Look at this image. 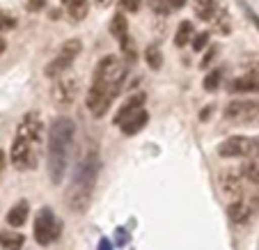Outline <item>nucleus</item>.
I'll use <instances>...</instances> for the list:
<instances>
[{
    "label": "nucleus",
    "instance_id": "4",
    "mask_svg": "<svg viewBox=\"0 0 259 250\" xmlns=\"http://www.w3.org/2000/svg\"><path fill=\"white\" fill-rule=\"evenodd\" d=\"M73 136H76V124L69 117L53 119L49 129V177L53 184H62L69 168L73 147Z\"/></svg>",
    "mask_w": 259,
    "mask_h": 250
},
{
    "label": "nucleus",
    "instance_id": "13",
    "mask_svg": "<svg viewBox=\"0 0 259 250\" xmlns=\"http://www.w3.org/2000/svg\"><path fill=\"white\" fill-rule=\"evenodd\" d=\"M28 216H30V204H28V200H19L10 211H7V218H5V221H7V225L16 230V227L25 225Z\"/></svg>",
    "mask_w": 259,
    "mask_h": 250
},
{
    "label": "nucleus",
    "instance_id": "21",
    "mask_svg": "<svg viewBox=\"0 0 259 250\" xmlns=\"http://www.w3.org/2000/svg\"><path fill=\"white\" fill-rule=\"evenodd\" d=\"M195 39V28H193V23L191 21H181L179 23V28H177V34H175V44L179 46H186L188 41H193Z\"/></svg>",
    "mask_w": 259,
    "mask_h": 250
},
{
    "label": "nucleus",
    "instance_id": "3",
    "mask_svg": "<svg viewBox=\"0 0 259 250\" xmlns=\"http://www.w3.org/2000/svg\"><path fill=\"white\" fill-rule=\"evenodd\" d=\"M99 170H101V158L97 152H88L78 161V165L71 175V182H69V188L64 193V204L71 214H85L88 211L99 179Z\"/></svg>",
    "mask_w": 259,
    "mask_h": 250
},
{
    "label": "nucleus",
    "instance_id": "8",
    "mask_svg": "<svg viewBox=\"0 0 259 250\" xmlns=\"http://www.w3.org/2000/svg\"><path fill=\"white\" fill-rule=\"evenodd\" d=\"M218 154L223 158H248L257 156V138L248 136H232L225 142H220Z\"/></svg>",
    "mask_w": 259,
    "mask_h": 250
},
{
    "label": "nucleus",
    "instance_id": "35",
    "mask_svg": "<svg viewBox=\"0 0 259 250\" xmlns=\"http://www.w3.org/2000/svg\"><path fill=\"white\" fill-rule=\"evenodd\" d=\"M257 156H259V138H257Z\"/></svg>",
    "mask_w": 259,
    "mask_h": 250
},
{
    "label": "nucleus",
    "instance_id": "33",
    "mask_svg": "<svg viewBox=\"0 0 259 250\" xmlns=\"http://www.w3.org/2000/svg\"><path fill=\"white\" fill-rule=\"evenodd\" d=\"M94 3H97L99 7H108V5H110V3H113V0H94Z\"/></svg>",
    "mask_w": 259,
    "mask_h": 250
},
{
    "label": "nucleus",
    "instance_id": "10",
    "mask_svg": "<svg viewBox=\"0 0 259 250\" xmlns=\"http://www.w3.org/2000/svg\"><path fill=\"white\" fill-rule=\"evenodd\" d=\"M220 186H223V193H225L227 197H232V202L236 200H243V177H241V172H223L220 175Z\"/></svg>",
    "mask_w": 259,
    "mask_h": 250
},
{
    "label": "nucleus",
    "instance_id": "34",
    "mask_svg": "<svg viewBox=\"0 0 259 250\" xmlns=\"http://www.w3.org/2000/svg\"><path fill=\"white\" fill-rule=\"evenodd\" d=\"M5 53V41H3V37H0V55Z\"/></svg>",
    "mask_w": 259,
    "mask_h": 250
},
{
    "label": "nucleus",
    "instance_id": "26",
    "mask_svg": "<svg viewBox=\"0 0 259 250\" xmlns=\"http://www.w3.org/2000/svg\"><path fill=\"white\" fill-rule=\"evenodd\" d=\"M213 23H215V28H218L223 34H227V32L232 30V25H230V14H227V10H223V7H220L218 14L213 16Z\"/></svg>",
    "mask_w": 259,
    "mask_h": 250
},
{
    "label": "nucleus",
    "instance_id": "23",
    "mask_svg": "<svg viewBox=\"0 0 259 250\" xmlns=\"http://www.w3.org/2000/svg\"><path fill=\"white\" fill-rule=\"evenodd\" d=\"M145 60H147V64H149V67H152V69H161V64H163L161 49H158L156 44L147 46V51H145Z\"/></svg>",
    "mask_w": 259,
    "mask_h": 250
},
{
    "label": "nucleus",
    "instance_id": "14",
    "mask_svg": "<svg viewBox=\"0 0 259 250\" xmlns=\"http://www.w3.org/2000/svg\"><path fill=\"white\" fill-rule=\"evenodd\" d=\"M62 7L67 12V16L73 21V23H78L88 16L90 12V0H62Z\"/></svg>",
    "mask_w": 259,
    "mask_h": 250
},
{
    "label": "nucleus",
    "instance_id": "1",
    "mask_svg": "<svg viewBox=\"0 0 259 250\" xmlns=\"http://www.w3.org/2000/svg\"><path fill=\"white\" fill-rule=\"evenodd\" d=\"M124 78H126L124 58L103 55L99 60L92 74V85L88 90V99H85V106L92 113V117L101 119L110 110V106H113V101L117 99L119 90L124 85Z\"/></svg>",
    "mask_w": 259,
    "mask_h": 250
},
{
    "label": "nucleus",
    "instance_id": "31",
    "mask_svg": "<svg viewBox=\"0 0 259 250\" xmlns=\"http://www.w3.org/2000/svg\"><path fill=\"white\" fill-rule=\"evenodd\" d=\"M46 3L49 0H25V7H28V12H39L46 7Z\"/></svg>",
    "mask_w": 259,
    "mask_h": 250
},
{
    "label": "nucleus",
    "instance_id": "2",
    "mask_svg": "<svg viewBox=\"0 0 259 250\" xmlns=\"http://www.w3.org/2000/svg\"><path fill=\"white\" fill-rule=\"evenodd\" d=\"M41 142H44V122H41L39 113L30 110L19 122L16 136L12 140V149H10L12 165L21 172L34 170L37 163H39Z\"/></svg>",
    "mask_w": 259,
    "mask_h": 250
},
{
    "label": "nucleus",
    "instance_id": "15",
    "mask_svg": "<svg viewBox=\"0 0 259 250\" xmlns=\"http://www.w3.org/2000/svg\"><path fill=\"white\" fill-rule=\"evenodd\" d=\"M230 92L232 94H257L259 92V78L254 76H239L230 83Z\"/></svg>",
    "mask_w": 259,
    "mask_h": 250
},
{
    "label": "nucleus",
    "instance_id": "25",
    "mask_svg": "<svg viewBox=\"0 0 259 250\" xmlns=\"http://www.w3.org/2000/svg\"><path fill=\"white\" fill-rule=\"evenodd\" d=\"M16 16L12 14V12H7V10H0V34L3 32H10V30H14L16 28Z\"/></svg>",
    "mask_w": 259,
    "mask_h": 250
},
{
    "label": "nucleus",
    "instance_id": "30",
    "mask_svg": "<svg viewBox=\"0 0 259 250\" xmlns=\"http://www.w3.org/2000/svg\"><path fill=\"white\" fill-rule=\"evenodd\" d=\"M206 44H209V32L195 34V39H193V49H195V51H202Z\"/></svg>",
    "mask_w": 259,
    "mask_h": 250
},
{
    "label": "nucleus",
    "instance_id": "18",
    "mask_svg": "<svg viewBox=\"0 0 259 250\" xmlns=\"http://www.w3.org/2000/svg\"><path fill=\"white\" fill-rule=\"evenodd\" d=\"M25 243V236L16 230H3L0 232V248L5 250H21Z\"/></svg>",
    "mask_w": 259,
    "mask_h": 250
},
{
    "label": "nucleus",
    "instance_id": "7",
    "mask_svg": "<svg viewBox=\"0 0 259 250\" xmlns=\"http://www.w3.org/2000/svg\"><path fill=\"white\" fill-rule=\"evenodd\" d=\"M60 230L62 227H60L58 216H55L49 206H44L37 214V218H34V241L46 248V245H51L60 236Z\"/></svg>",
    "mask_w": 259,
    "mask_h": 250
},
{
    "label": "nucleus",
    "instance_id": "5",
    "mask_svg": "<svg viewBox=\"0 0 259 250\" xmlns=\"http://www.w3.org/2000/svg\"><path fill=\"white\" fill-rule=\"evenodd\" d=\"M223 115L236 127H259V99H234L225 106Z\"/></svg>",
    "mask_w": 259,
    "mask_h": 250
},
{
    "label": "nucleus",
    "instance_id": "9",
    "mask_svg": "<svg viewBox=\"0 0 259 250\" xmlns=\"http://www.w3.org/2000/svg\"><path fill=\"white\" fill-rule=\"evenodd\" d=\"M80 92V83L76 76H60V78H55L53 88H51V99H53V103L58 106V108H69V106H73V101H76V97H78Z\"/></svg>",
    "mask_w": 259,
    "mask_h": 250
},
{
    "label": "nucleus",
    "instance_id": "32",
    "mask_svg": "<svg viewBox=\"0 0 259 250\" xmlns=\"http://www.w3.org/2000/svg\"><path fill=\"white\" fill-rule=\"evenodd\" d=\"M5 161H7V158H5V152H3V149H0V172L5 170Z\"/></svg>",
    "mask_w": 259,
    "mask_h": 250
},
{
    "label": "nucleus",
    "instance_id": "22",
    "mask_svg": "<svg viewBox=\"0 0 259 250\" xmlns=\"http://www.w3.org/2000/svg\"><path fill=\"white\" fill-rule=\"evenodd\" d=\"M110 34L113 37H117L119 41L124 39V37H128V23H126V16L119 12V14L113 16V21H110Z\"/></svg>",
    "mask_w": 259,
    "mask_h": 250
},
{
    "label": "nucleus",
    "instance_id": "20",
    "mask_svg": "<svg viewBox=\"0 0 259 250\" xmlns=\"http://www.w3.org/2000/svg\"><path fill=\"white\" fill-rule=\"evenodd\" d=\"M239 172H241V177H243V182L248 184V186H252L254 193H259V165L257 163H252V161L243 163Z\"/></svg>",
    "mask_w": 259,
    "mask_h": 250
},
{
    "label": "nucleus",
    "instance_id": "28",
    "mask_svg": "<svg viewBox=\"0 0 259 250\" xmlns=\"http://www.w3.org/2000/svg\"><path fill=\"white\" fill-rule=\"evenodd\" d=\"M220 78H223V71H220V69H213V71H211V74L204 78V90H206V92H213V90H218Z\"/></svg>",
    "mask_w": 259,
    "mask_h": 250
},
{
    "label": "nucleus",
    "instance_id": "17",
    "mask_svg": "<svg viewBox=\"0 0 259 250\" xmlns=\"http://www.w3.org/2000/svg\"><path fill=\"white\" fill-rule=\"evenodd\" d=\"M193 10H195V16L202 21H213V16L218 14L220 5L215 0H193Z\"/></svg>",
    "mask_w": 259,
    "mask_h": 250
},
{
    "label": "nucleus",
    "instance_id": "19",
    "mask_svg": "<svg viewBox=\"0 0 259 250\" xmlns=\"http://www.w3.org/2000/svg\"><path fill=\"white\" fill-rule=\"evenodd\" d=\"M147 3L156 14H172V12H179L186 5V0H147Z\"/></svg>",
    "mask_w": 259,
    "mask_h": 250
},
{
    "label": "nucleus",
    "instance_id": "16",
    "mask_svg": "<svg viewBox=\"0 0 259 250\" xmlns=\"http://www.w3.org/2000/svg\"><path fill=\"white\" fill-rule=\"evenodd\" d=\"M147 122H149V113H147V110L142 108L140 113H136L133 117H128L119 129H122L124 136H136V133H140L142 129H145V124H147Z\"/></svg>",
    "mask_w": 259,
    "mask_h": 250
},
{
    "label": "nucleus",
    "instance_id": "6",
    "mask_svg": "<svg viewBox=\"0 0 259 250\" xmlns=\"http://www.w3.org/2000/svg\"><path fill=\"white\" fill-rule=\"evenodd\" d=\"M80 51H83V41H80V39H67L58 49V53L53 55V60L46 64L44 74L49 76V78H53V80L60 78V76H62L64 71H67L73 62H76V58L80 55Z\"/></svg>",
    "mask_w": 259,
    "mask_h": 250
},
{
    "label": "nucleus",
    "instance_id": "24",
    "mask_svg": "<svg viewBox=\"0 0 259 250\" xmlns=\"http://www.w3.org/2000/svg\"><path fill=\"white\" fill-rule=\"evenodd\" d=\"M119 46H122V55H124V62L131 64L138 60V51H136V44H133L131 37H124L122 41H119Z\"/></svg>",
    "mask_w": 259,
    "mask_h": 250
},
{
    "label": "nucleus",
    "instance_id": "27",
    "mask_svg": "<svg viewBox=\"0 0 259 250\" xmlns=\"http://www.w3.org/2000/svg\"><path fill=\"white\" fill-rule=\"evenodd\" d=\"M243 69H245V76L259 78V55H248L243 60Z\"/></svg>",
    "mask_w": 259,
    "mask_h": 250
},
{
    "label": "nucleus",
    "instance_id": "12",
    "mask_svg": "<svg viewBox=\"0 0 259 250\" xmlns=\"http://www.w3.org/2000/svg\"><path fill=\"white\" fill-rule=\"evenodd\" d=\"M227 216L234 225H245V223L252 218V204L245 200H236V202H230L227 206Z\"/></svg>",
    "mask_w": 259,
    "mask_h": 250
},
{
    "label": "nucleus",
    "instance_id": "11",
    "mask_svg": "<svg viewBox=\"0 0 259 250\" xmlns=\"http://www.w3.org/2000/svg\"><path fill=\"white\" fill-rule=\"evenodd\" d=\"M145 108V94L138 92V94H131V97L124 101V106L117 110V115H115L113 122L117 124V127H122L124 122H126L128 117H133L136 113H140V110Z\"/></svg>",
    "mask_w": 259,
    "mask_h": 250
},
{
    "label": "nucleus",
    "instance_id": "29",
    "mask_svg": "<svg viewBox=\"0 0 259 250\" xmlns=\"http://www.w3.org/2000/svg\"><path fill=\"white\" fill-rule=\"evenodd\" d=\"M142 5V0H119V7H122V12H128V14H133V12H138Z\"/></svg>",
    "mask_w": 259,
    "mask_h": 250
}]
</instances>
